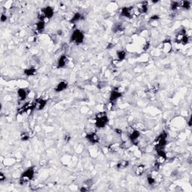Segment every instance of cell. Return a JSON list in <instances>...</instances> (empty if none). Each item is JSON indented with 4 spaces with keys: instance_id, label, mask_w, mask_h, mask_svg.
Wrapping results in <instances>:
<instances>
[{
    "instance_id": "cell-21",
    "label": "cell",
    "mask_w": 192,
    "mask_h": 192,
    "mask_svg": "<svg viewBox=\"0 0 192 192\" xmlns=\"http://www.w3.org/2000/svg\"><path fill=\"white\" fill-rule=\"evenodd\" d=\"M128 164H129V162H128V161L123 160L121 161H119L117 164V165H116V167H117V168H119V169H124V168L128 167Z\"/></svg>"
},
{
    "instance_id": "cell-27",
    "label": "cell",
    "mask_w": 192,
    "mask_h": 192,
    "mask_svg": "<svg viewBox=\"0 0 192 192\" xmlns=\"http://www.w3.org/2000/svg\"><path fill=\"white\" fill-rule=\"evenodd\" d=\"M20 138H21L22 141H27V140H29V135L27 134L26 133H23L21 134V137H20Z\"/></svg>"
},
{
    "instance_id": "cell-16",
    "label": "cell",
    "mask_w": 192,
    "mask_h": 192,
    "mask_svg": "<svg viewBox=\"0 0 192 192\" xmlns=\"http://www.w3.org/2000/svg\"><path fill=\"white\" fill-rule=\"evenodd\" d=\"M67 88H68V83L65 81H61L55 87V91L56 93H60V92L65 90Z\"/></svg>"
},
{
    "instance_id": "cell-22",
    "label": "cell",
    "mask_w": 192,
    "mask_h": 192,
    "mask_svg": "<svg viewBox=\"0 0 192 192\" xmlns=\"http://www.w3.org/2000/svg\"><path fill=\"white\" fill-rule=\"evenodd\" d=\"M180 7L186 9V10H189L191 7V2H189V1H182V2H180Z\"/></svg>"
},
{
    "instance_id": "cell-11",
    "label": "cell",
    "mask_w": 192,
    "mask_h": 192,
    "mask_svg": "<svg viewBox=\"0 0 192 192\" xmlns=\"http://www.w3.org/2000/svg\"><path fill=\"white\" fill-rule=\"evenodd\" d=\"M86 140H87L89 143L93 144L98 143L99 142V137H98L97 134L94 133V132L88 134L86 137Z\"/></svg>"
},
{
    "instance_id": "cell-20",
    "label": "cell",
    "mask_w": 192,
    "mask_h": 192,
    "mask_svg": "<svg viewBox=\"0 0 192 192\" xmlns=\"http://www.w3.org/2000/svg\"><path fill=\"white\" fill-rule=\"evenodd\" d=\"M145 171V166L143 164H140L135 168V173L137 176H141Z\"/></svg>"
},
{
    "instance_id": "cell-17",
    "label": "cell",
    "mask_w": 192,
    "mask_h": 192,
    "mask_svg": "<svg viewBox=\"0 0 192 192\" xmlns=\"http://www.w3.org/2000/svg\"><path fill=\"white\" fill-rule=\"evenodd\" d=\"M82 19H83L82 14L79 12H77L75 13V14H74V16L71 17V20H70V23L74 24V23H76L77 22H79L80 20H82Z\"/></svg>"
},
{
    "instance_id": "cell-26",
    "label": "cell",
    "mask_w": 192,
    "mask_h": 192,
    "mask_svg": "<svg viewBox=\"0 0 192 192\" xmlns=\"http://www.w3.org/2000/svg\"><path fill=\"white\" fill-rule=\"evenodd\" d=\"M158 85H153L151 87H150V93H155L158 92Z\"/></svg>"
},
{
    "instance_id": "cell-28",
    "label": "cell",
    "mask_w": 192,
    "mask_h": 192,
    "mask_svg": "<svg viewBox=\"0 0 192 192\" xmlns=\"http://www.w3.org/2000/svg\"><path fill=\"white\" fill-rule=\"evenodd\" d=\"M0 20H1V22H2V23H5V22L7 20V16H6V14H2V15H1V18H0Z\"/></svg>"
},
{
    "instance_id": "cell-6",
    "label": "cell",
    "mask_w": 192,
    "mask_h": 192,
    "mask_svg": "<svg viewBox=\"0 0 192 192\" xmlns=\"http://www.w3.org/2000/svg\"><path fill=\"white\" fill-rule=\"evenodd\" d=\"M140 14L138 9H135L134 7H123L120 12V15L123 17L131 18L133 17L135 14Z\"/></svg>"
},
{
    "instance_id": "cell-9",
    "label": "cell",
    "mask_w": 192,
    "mask_h": 192,
    "mask_svg": "<svg viewBox=\"0 0 192 192\" xmlns=\"http://www.w3.org/2000/svg\"><path fill=\"white\" fill-rule=\"evenodd\" d=\"M34 105L35 109H36L37 110H41L46 107L47 101L43 98H38L34 102Z\"/></svg>"
},
{
    "instance_id": "cell-29",
    "label": "cell",
    "mask_w": 192,
    "mask_h": 192,
    "mask_svg": "<svg viewBox=\"0 0 192 192\" xmlns=\"http://www.w3.org/2000/svg\"><path fill=\"white\" fill-rule=\"evenodd\" d=\"M150 20H151L152 21H158V20H159V17H158V15H153V16L151 17Z\"/></svg>"
},
{
    "instance_id": "cell-24",
    "label": "cell",
    "mask_w": 192,
    "mask_h": 192,
    "mask_svg": "<svg viewBox=\"0 0 192 192\" xmlns=\"http://www.w3.org/2000/svg\"><path fill=\"white\" fill-rule=\"evenodd\" d=\"M171 9H172L173 11H174L176 10V8H178L180 7V2H173L171 3Z\"/></svg>"
},
{
    "instance_id": "cell-1",
    "label": "cell",
    "mask_w": 192,
    "mask_h": 192,
    "mask_svg": "<svg viewBox=\"0 0 192 192\" xmlns=\"http://www.w3.org/2000/svg\"><path fill=\"white\" fill-rule=\"evenodd\" d=\"M95 120V125L98 128H104L109 122V118L107 116V113L104 111H101V112L96 113Z\"/></svg>"
},
{
    "instance_id": "cell-13",
    "label": "cell",
    "mask_w": 192,
    "mask_h": 192,
    "mask_svg": "<svg viewBox=\"0 0 192 192\" xmlns=\"http://www.w3.org/2000/svg\"><path fill=\"white\" fill-rule=\"evenodd\" d=\"M27 95H28V93H27L26 89H24V88H21V89H19L17 90V97L19 100L21 102H23V101H25L26 99Z\"/></svg>"
},
{
    "instance_id": "cell-19",
    "label": "cell",
    "mask_w": 192,
    "mask_h": 192,
    "mask_svg": "<svg viewBox=\"0 0 192 192\" xmlns=\"http://www.w3.org/2000/svg\"><path fill=\"white\" fill-rule=\"evenodd\" d=\"M116 56L118 58V60L123 61L125 58H126V53L124 50H119L116 53Z\"/></svg>"
},
{
    "instance_id": "cell-14",
    "label": "cell",
    "mask_w": 192,
    "mask_h": 192,
    "mask_svg": "<svg viewBox=\"0 0 192 192\" xmlns=\"http://www.w3.org/2000/svg\"><path fill=\"white\" fill-rule=\"evenodd\" d=\"M45 28V22L43 20H38L37 23H35L34 27V30L35 31L36 33H40V32H43Z\"/></svg>"
},
{
    "instance_id": "cell-15",
    "label": "cell",
    "mask_w": 192,
    "mask_h": 192,
    "mask_svg": "<svg viewBox=\"0 0 192 192\" xmlns=\"http://www.w3.org/2000/svg\"><path fill=\"white\" fill-rule=\"evenodd\" d=\"M172 43L170 40H166L162 43V50L164 53H170L172 50Z\"/></svg>"
},
{
    "instance_id": "cell-12",
    "label": "cell",
    "mask_w": 192,
    "mask_h": 192,
    "mask_svg": "<svg viewBox=\"0 0 192 192\" xmlns=\"http://www.w3.org/2000/svg\"><path fill=\"white\" fill-rule=\"evenodd\" d=\"M140 136H141V133L137 130L131 128V130L129 131V138L131 141V142L135 143L136 141H137Z\"/></svg>"
},
{
    "instance_id": "cell-7",
    "label": "cell",
    "mask_w": 192,
    "mask_h": 192,
    "mask_svg": "<svg viewBox=\"0 0 192 192\" xmlns=\"http://www.w3.org/2000/svg\"><path fill=\"white\" fill-rule=\"evenodd\" d=\"M175 41H176V43L179 44V45H186L187 44L189 43V36L187 35L186 31H185V29L181 30L176 35V37H175Z\"/></svg>"
},
{
    "instance_id": "cell-30",
    "label": "cell",
    "mask_w": 192,
    "mask_h": 192,
    "mask_svg": "<svg viewBox=\"0 0 192 192\" xmlns=\"http://www.w3.org/2000/svg\"><path fill=\"white\" fill-rule=\"evenodd\" d=\"M6 178V176L4 175L3 173H0V181H1V182L5 181Z\"/></svg>"
},
{
    "instance_id": "cell-2",
    "label": "cell",
    "mask_w": 192,
    "mask_h": 192,
    "mask_svg": "<svg viewBox=\"0 0 192 192\" xmlns=\"http://www.w3.org/2000/svg\"><path fill=\"white\" fill-rule=\"evenodd\" d=\"M35 176L34 167H29L24 172L22 173L20 177V182L23 185L29 183L31 180L33 179Z\"/></svg>"
},
{
    "instance_id": "cell-18",
    "label": "cell",
    "mask_w": 192,
    "mask_h": 192,
    "mask_svg": "<svg viewBox=\"0 0 192 192\" xmlns=\"http://www.w3.org/2000/svg\"><path fill=\"white\" fill-rule=\"evenodd\" d=\"M24 74H25L26 76H33V75H35L37 74V70L35 68H27L24 71Z\"/></svg>"
},
{
    "instance_id": "cell-31",
    "label": "cell",
    "mask_w": 192,
    "mask_h": 192,
    "mask_svg": "<svg viewBox=\"0 0 192 192\" xmlns=\"http://www.w3.org/2000/svg\"><path fill=\"white\" fill-rule=\"evenodd\" d=\"M116 133L118 134H122V131L119 130V129H116Z\"/></svg>"
},
{
    "instance_id": "cell-25",
    "label": "cell",
    "mask_w": 192,
    "mask_h": 192,
    "mask_svg": "<svg viewBox=\"0 0 192 192\" xmlns=\"http://www.w3.org/2000/svg\"><path fill=\"white\" fill-rule=\"evenodd\" d=\"M93 184H94V182H93V179H87L86 181H85V182H84V186L86 187L88 189L89 187H92V185H93Z\"/></svg>"
},
{
    "instance_id": "cell-8",
    "label": "cell",
    "mask_w": 192,
    "mask_h": 192,
    "mask_svg": "<svg viewBox=\"0 0 192 192\" xmlns=\"http://www.w3.org/2000/svg\"><path fill=\"white\" fill-rule=\"evenodd\" d=\"M122 95V93L120 92L118 89H113L110 95V102H116L119 98H121Z\"/></svg>"
},
{
    "instance_id": "cell-10",
    "label": "cell",
    "mask_w": 192,
    "mask_h": 192,
    "mask_svg": "<svg viewBox=\"0 0 192 192\" xmlns=\"http://www.w3.org/2000/svg\"><path fill=\"white\" fill-rule=\"evenodd\" d=\"M68 57L66 56L65 55H62L58 59V62H57V67L59 68H65L68 63Z\"/></svg>"
},
{
    "instance_id": "cell-23",
    "label": "cell",
    "mask_w": 192,
    "mask_h": 192,
    "mask_svg": "<svg viewBox=\"0 0 192 192\" xmlns=\"http://www.w3.org/2000/svg\"><path fill=\"white\" fill-rule=\"evenodd\" d=\"M147 182L148 184L150 185H154L155 184V182H156V179H155L152 176H150L147 178Z\"/></svg>"
},
{
    "instance_id": "cell-5",
    "label": "cell",
    "mask_w": 192,
    "mask_h": 192,
    "mask_svg": "<svg viewBox=\"0 0 192 192\" xmlns=\"http://www.w3.org/2000/svg\"><path fill=\"white\" fill-rule=\"evenodd\" d=\"M166 145H167V134L164 132L158 136V138H156L154 143V146H155V150H164Z\"/></svg>"
},
{
    "instance_id": "cell-4",
    "label": "cell",
    "mask_w": 192,
    "mask_h": 192,
    "mask_svg": "<svg viewBox=\"0 0 192 192\" xmlns=\"http://www.w3.org/2000/svg\"><path fill=\"white\" fill-rule=\"evenodd\" d=\"M70 41H71V42L77 45L82 44L84 41L83 32L81 30H80V29H74L73 32H72V34H71Z\"/></svg>"
},
{
    "instance_id": "cell-3",
    "label": "cell",
    "mask_w": 192,
    "mask_h": 192,
    "mask_svg": "<svg viewBox=\"0 0 192 192\" xmlns=\"http://www.w3.org/2000/svg\"><path fill=\"white\" fill-rule=\"evenodd\" d=\"M54 15V9L51 6H46L41 8L38 15L39 20L45 21V19H51Z\"/></svg>"
}]
</instances>
